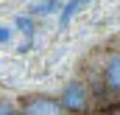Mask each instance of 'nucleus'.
Masks as SVG:
<instances>
[{"instance_id":"f257e3e1","label":"nucleus","mask_w":120,"mask_h":115,"mask_svg":"<svg viewBox=\"0 0 120 115\" xmlns=\"http://www.w3.org/2000/svg\"><path fill=\"white\" fill-rule=\"evenodd\" d=\"M61 107L64 112H84L90 107V90L84 82H70L61 90Z\"/></svg>"},{"instance_id":"f03ea898","label":"nucleus","mask_w":120,"mask_h":115,"mask_svg":"<svg viewBox=\"0 0 120 115\" xmlns=\"http://www.w3.org/2000/svg\"><path fill=\"white\" fill-rule=\"evenodd\" d=\"M22 115H64V107H61V101H56V98L36 95V98H31L28 104H25Z\"/></svg>"},{"instance_id":"7ed1b4c3","label":"nucleus","mask_w":120,"mask_h":115,"mask_svg":"<svg viewBox=\"0 0 120 115\" xmlns=\"http://www.w3.org/2000/svg\"><path fill=\"white\" fill-rule=\"evenodd\" d=\"M103 82L109 90L120 93V53H112L106 59V67H103Z\"/></svg>"},{"instance_id":"20e7f679","label":"nucleus","mask_w":120,"mask_h":115,"mask_svg":"<svg viewBox=\"0 0 120 115\" xmlns=\"http://www.w3.org/2000/svg\"><path fill=\"white\" fill-rule=\"evenodd\" d=\"M81 3H84V0H70V3L64 6V11H61V17H59V25H61V28H67V25H70V20H73V14L78 11V6H81Z\"/></svg>"},{"instance_id":"39448f33","label":"nucleus","mask_w":120,"mask_h":115,"mask_svg":"<svg viewBox=\"0 0 120 115\" xmlns=\"http://www.w3.org/2000/svg\"><path fill=\"white\" fill-rule=\"evenodd\" d=\"M14 25H17V31H22V34H34V17H28V14H20L17 20H14Z\"/></svg>"},{"instance_id":"423d86ee","label":"nucleus","mask_w":120,"mask_h":115,"mask_svg":"<svg viewBox=\"0 0 120 115\" xmlns=\"http://www.w3.org/2000/svg\"><path fill=\"white\" fill-rule=\"evenodd\" d=\"M59 8V3L56 0H48V3H39L36 6V14H50V11H56Z\"/></svg>"},{"instance_id":"0eeeda50","label":"nucleus","mask_w":120,"mask_h":115,"mask_svg":"<svg viewBox=\"0 0 120 115\" xmlns=\"http://www.w3.org/2000/svg\"><path fill=\"white\" fill-rule=\"evenodd\" d=\"M11 112H17L14 104H11V101H0V115H11Z\"/></svg>"},{"instance_id":"6e6552de","label":"nucleus","mask_w":120,"mask_h":115,"mask_svg":"<svg viewBox=\"0 0 120 115\" xmlns=\"http://www.w3.org/2000/svg\"><path fill=\"white\" fill-rule=\"evenodd\" d=\"M8 39H11V28L0 25V42H8Z\"/></svg>"},{"instance_id":"1a4fd4ad","label":"nucleus","mask_w":120,"mask_h":115,"mask_svg":"<svg viewBox=\"0 0 120 115\" xmlns=\"http://www.w3.org/2000/svg\"><path fill=\"white\" fill-rule=\"evenodd\" d=\"M11 115H22V112H11Z\"/></svg>"}]
</instances>
